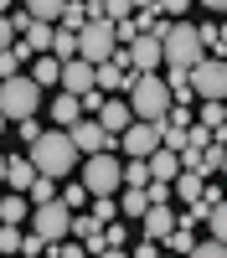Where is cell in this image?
<instances>
[{
	"mask_svg": "<svg viewBox=\"0 0 227 258\" xmlns=\"http://www.w3.org/2000/svg\"><path fill=\"white\" fill-rule=\"evenodd\" d=\"M93 68H98V88H103V93H129L134 68H124L119 57H109V62H93Z\"/></svg>",
	"mask_w": 227,
	"mask_h": 258,
	"instance_id": "cell-12",
	"label": "cell"
},
{
	"mask_svg": "<svg viewBox=\"0 0 227 258\" xmlns=\"http://www.w3.org/2000/svg\"><path fill=\"white\" fill-rule=\"evenodd\" d=\"M36 21H62V11H67V0H26Z\"/></svg>",
	"mask_w": 227,
	"mask_h": 258,
	"instance_id": "cell-25",
	"label": "cell"
},
{
	"mask_svg": "<svg viewBox=\"0 0 227 258\" xmlns=\"http://www.w3.org/2000/svg\"><path fill=\"white\" fill-rule=\"evenodd\" d=\"M0 109H6V119H31L41 109V83L31 73H16V78H0Z\"/></svg>",
	"mask_w": 227,
	"mask_h": 258,
	"instance_id": "cell-4",
	"label": "cell"
},
{
	"mask_svg": "<svg viewBox=\"0 0 227 258\" xmlns=\"http://www.w3.org/2000/svg\"><path fill=\"white\" fill-rule=\"evenodd\" d=\"M62 202H67L72 212H83V207H88V202H93V191H88V186H83V181H78V186H67V191H62Z\"/></svg>",
	"mask_w": 227,
	"mask_h": 258,
	"instance_id": "cell-32",
	"label": "cell"
},
{
	"mask_svg": "<svg viewBox=\"0 0 227 258\" xmlns=\"http://www.w3.org/2000/svg\"><path fill=\"white\" fill-rule=\"evenodd\" d=\"M16 36H21V31H16V21H11V16H0V52L16 47Z\"/></svg>",
	"mask_w": 227,
	"mask_h": 258,
	"instance_id": "cell-35",
	"label": "cell"
},
{
	"mask_svg": "<svg viewBox=\"0 0 227 258\" xmlns=\"http://www.w3.org/2000/svg\"><path fill=\"white\" fill-rule=\"evenodd\" d=\"M155 6H160V16H186L196 0H155Z\"/></svg>",
	"mask_w": 227,
	"mask_h": 258,
	"instance_id": "cell-34",
	"label": "cell"
},
{
	"mask_svg": "<svg viewBox=\"0 0 227 258\" xmlns=\"http://www.w3.org/2000/svg\"><path fill=\"white\" fill-rule=\"evenodd\" d=\"M165 248H171V253H196V238L186 227H171V232H165Z\"/></svg>",
	"mask_w": 227,
	"mask_h": 258,
	"instance_id": "cell-27",
	"label": "cell"
},
{
	"mask_svg": "<svg viewBox=\"0 0 227 258\" xmlns=\"http://www.w3.org/2000/svg\"><path fill=\"white\" fill-rule=\"evenodd\" d=\"M0 16H11V0H0Z\"/></svg>",
	"mask_w": 227,
	"mask_h": 258,
	"instance_id": "cell-43",
	"label": "cell"
},
{
	"mask_svg": "<svg viewBox=\"0 0 227 258\" xmlns=\"http://www.w3.org/2000/svg\"><path fill=\"white\" fill-rule=\"evenodd\" d=\"M119 47H124V41H119V26L109 16H93L88 26L78 31V57H88V62H109Z\"/></svg>",
	"mask_w": 227,
	"mask_h": 258,
	"instance_id": "cell-6",
	"label": "cell"
},
{
	"mask_svg": "<svg viewBox=\"0 0 227 258\" xmlns=\"http://www.w3.org/2000/svg\"><path fill=\"white\" fill-rule=\"evenodd\" d=\"M52 52H57L62 62H72V57H78V31H67V26H57V41H52Z\"/></svg>",
	"mask_w": 227,
	"mask_h": 258,
	"instance_id": "cell-26",
	"label": "cell"
},
{
	"mask_svg": "<svg viewBox=\"0 0 227 258\" xmlns=\"http://www.w3.org/2000/svg\"><path fill=\"white\" fill-rule=\"evenodd\" d=\"M78 119H88V109H83V93H67V88H62V93L52 98V124H57V129H72Z\"/></svg>",
	"mask_w": 227,
	"mask_h": 258,
	"instance_id": "cell-13",
	"label": "cell"
},
{
	"mask_svg": "<svg viewBox=\"0 0 227 258\" xmlns=\"http://www.w3.org/2000/svg\"><path fill=\"white\" fill-rule=\"evenodd\" d=\"M201 191H206V176H201V170H181V176H176V197H181L186 207H196V202H206ZM206 207H212V202H206Z\"/></svg>",
	"mask_w": 227,
	"mask_h": 258,
	"instance_id": "cell-19",
	"label": "cell"
},
{
	"mask_svg": "<svg viewBox=\"0 0 227 258\" xmlns=\"http://www.w3.org/2000/svg\"><path fill=\"white\" fill-rule=\"evenodd\" d=\"M139 6H134V0H103V16H109V21H129Z\"/></svg>",
	"mask_w": 227,
	"mask_h": 258,
	"instance_id": "cell-31",
	"label": "cell"
},
{
	"mask_svg": "<svg viewBox=\"0 0 227 258\" xmlns=\"http://www.w3.org/2000/svg\"><path fill=\"white\" fill-rule=\"evenodd\" d=\"M150 155H129L124 160V186H150Z\"/></svg>",
	"mask_w": 227,
	"mask_h": 258,
	"instance_id": "cell-24",
	"label": "cell"
},
{
	"mask_svg": "<svg viewBox=\"0 0 227 258\" xmlns=\"http://www.w3.org/2000/svg\"><path fill=\"white\" fill-rule=\"evenodd\" d=\"M72 140H78L83 155H98V150H114V145H119V135H109V129L98 124V114L78 119V124H72Z\"/></svg>",
	"mask_w": 227,
	"mask_h": 258,
	"instance_id": "cell-10",
	"label": "cell"
},
{
	"mask_svg": "<svg viewBox=\"0 0 227 258\" xmlns=\"http://www.w3.org/2000/svg\"><path fill=\"white\" fill-rule=\"evenodd\" d=\"M31 212H36V202L26 197V191H11L6 186V197H0V222H26Z\"/></svg>",
	"mask_w": 227,
	"mask_h": 258,
	"instance_id": "cell-17",
	"label": "cell"
},
{
	"mask_svg": "<svg viewBox=\"0 0 227 258\" xmlns=\"http://www.w3.org/2000/svg\"><path fill=\"white\" fill-rule=\"evenodd\" d=\"M217 170H222V176H227V150H222V160H217Z\"/></svg>",
	"mask_w": 227,
	"mask_h": 258,
	"instance_id": "cell-41",
	"label": "cell"
},
{
	"mask_svg": "<svg viewBox=\"0 0 227 258\" xmlns=\"http://www.w3.org/2000/svg\"><path fill=\"white\" fill-rule=\"evenodd\" d=\"M160 248H165V243H160V238H144V243H134V258H155V253H160Z\"/></svg>",
	"mask_w": 227,
	"mask_h": 258,
	"instance_id": "cell-37",
	"label": "cell"
},
{
	"mask_svg": "<svg viewBox=\"0 0 227 258\" xmlns=\"http://www.w3.org/2000/svg\"><path fill=\"white\" fill-rule=\"evenodd\" d=\"M36 52L26 47V41H16V47H6V52H0V78H16L21 73V62H31Z\"/></svg>",
	"mask_w": 227,
	"mask_h": 258,
	"instance_id": "cell-22",
	"label": "cell"
},
{
	"mask_svg": "<svg viewBox=\"0 0 227 258\" xmlns=\"http://www.w3.org/2000/svg\"><path fill=\"white\" fill-rule=\"evenodd\" d=\"M26 155L36 160L41 176H57V181H67L72 170L83 165V150H78V140H72V129H41V140L26 145Z\"/></svg>",
	"mask_w": 227,
	"mask_h": 258,
	"instance_id": "cell-1",
	"label": "cell"
},
{
	"mask_svg": "<svg viewBox=\"0 0 227 258\" xmlns=\"http://www.w3.org/2000/svg\"><path fill=\"white\" fill-rule=\"evenodd\" d=\"M196 6H206L212 16H227V0H196Z\"/></svg>",
	"mask_w": 227,
	"mask_h": 258,
	"instance_id": "cell-39",
	"label": "cell"
},
{
	"mask_svg": "<svg viewBox=\"0 0 227 258\" xmlns=\"http://www.w3.org/2000/svg\"><path fill=\"white\" fill-rule=\"evenodd\" d=\"M206 227H212V238H222V243H227V197H222L212 212H206Z\"/></svg>",
	"mask_w": 227,
	"mask_h": 258,
	"instance_id": "cell-29",
	"label": "cell"
},
{
	"mask_svg": "<svg viewBox=\"0 0 227 258\" xmlns=\"http://www.w3.org/2000/svg\"><path fill=\"white\" fill-rule=\"evenodd\" d=\"M21 243H26V238H21V222L0 227V253H21Z\"/></svg>",
	"mask_w": 227,
	"mask_h": 258,
	"instance_id": "cell-30",
	"label": "cell"
},
{
	"mask_svg": "<svg viewBox=\"0 0 227 258\" xmlns=\"http://www.w3.org/2000/svg\"><path fill=\"white\" fill-rule=\"evenodd\" d=\"M26 197H31V202H52V197H62V191H57V176H36Z\"/></svg>",
	"mask_w": 227,
	"mask_h": 258,
	"instance_id": "cell-28",
	"label": "cell"
},
{
	"mask_svg": "<svg viewBox=\"0 0 227 258\" xmlns=\"http://www.w3.org/2000/svg\"><path fill=\"white\" fill-rule=\"evenodd\" d=\"M155 31H160V47H165V62H171V68H196V62L206 57L201 26H191L186 16H165Z\"/></svg>",
	"mask_w": 227,
	"mask_h": 258,
	"instance_id": "cell-2",
	"label": "cell"
},
{
	"mask_svg": "<svg viewBox=\"0 0 227 258\" xmlns=\"http://www.w3.org/2000/svg\"><path fill=\"white\" fill-rule=\"evenodd\" d=\"M196 253H201V258H222V253H227V243H222V238H212V243H196Z\"/></svg>",
	"mask_w": 227,
	"mask_h": 258,
	"instance_id": "cell-38",
	"label": "cell"
},
{
	"mask_svg": "<svg viewBox=\"0 0 227 258\" xmlns=\"http://www.w3.org/2000/svg\"><path fill=\"white\" fill-rule=\"evenodd\" d=\"M119 212H124L129 222H139L144 212H150V191H144V186H124V197H119Z\"/></svg>",
	"mask_w": 227,
	"mask_h": 258,
	"instance_id": "cell-20",
	"label": "cell"
},
{
	"mask_svg": "<svg viewBox=\"0 0 227 258\" xmlns=\"http://www.w3.org/2000/svg\"><path fill=\"white\" fill-rule=\"evenodd\" d=\"M98 124L109 129V135H124V129L134 124V109H129V98H103V109H98Z\"/></svg>",
	"mask_w": 227,
	"mask_h": 258,
	"instance_id": "cell-14",
	"label": "cell"
},
{
	"mask_svg": "<svg viewBox=\"0 0 227 258\" xmlns=\"http://www.w3.org/2000/svg\"><path fill=\"white\" fill-rule=\"evenodd\" d=\"M78 181L93 191V197H103V191H119L124 186V160L114 155V150H98V155H83L78 165Z\"/></svg>",
	"mask_w": 227,
	"mask_h": 258,
	"instance_id": "cell-5",
	"label": "cell"
},
{
	"mask_svg": "<svg viewBox=\"0 0 227 258\" xmlns=\"http://www.w3.org/2000/svg\"><path fill=\"white\" fill-rule=\"evenodd\" d=\"M217 57H222V62H227V47H217Z\"/></svg>",
	"mask_w": 227,
	"mask_h": 258,
	"instance_id": "cell-44",
	"label": "cell"
},
{
	"mask_svg": "<svg viewBox=\"0 0 227 258\" xmlns=\"http://www.w3.org/2000/svg\"><path fill=\"white\" fill-rule=\"evenodd\" d=\"M88 21H93V6H88V0H67V11H62V21H57V26H67V31H83Z\"/></svg>",
	"mask_w": 227,
	"mask_h": 258,
	"instance_id": "cell-23",
	"label": "cell"
},
{
	"mask_svg": "<svg viewBox=\"0 0 227 258\" xmlns=\"http://www.w3.org/2000/svg\"><path fill=\"white\" fill-rule=\"evenodd\" d=\"M16 129H21V140H26V145H36V140H41V124H36V114H31V119H16Z\"/></svg>",
	"mask_w": 227,
	"mask_h": 258,
	"instance_id": "cell-33",
	"label": "cell"
},
{
	"mask_svg": "<svg viewBox=\"0 0 227 258\" xmlns=\"http://www.w3.org/2000/svg\"><path fill=\"white\" fill-rule=\"evenodd\" d=\"M6 124H11V119H6V109H0V135H6Z\"/></svg>",
	"mask_w": 227,
	"mask_h": 258,
	"instance_id": "cell-42",
	"label": "cell"
},
{
	"mask_svg": "<svg viewBox=\"0 0 227 258\" xmlns=\"http://www.w3.org/2000/svg\"><path fill=\"white\" fill-rule=\"evenodd\" d=\"M62 88H67V93H93V88H98V68H93L88 57L62 62Z\"/></svg>",
	"mask_w": 227,
	"mask_h": 258,
	"instance_id": "cell-11",
	"label": "cell"
},
{
	"mask_svg": "<svg viewBox=\"0 0 227 258\" xmlns=\"http://www.w3.org/2000/svg\"><path fill=\"white\" fill-rule=\"evenodd\" d=\"M165 140H160V119H134L129 129L119 135V150L124 155H155Z\"/></svg>",
	"mask_w": 227,
	"mask_h": 258,
	"instance_id": "cell-9",
	"label": "cell"
},
{
	"mask_svg": "<svg viewBox=\"0 0 227 258\" xmlns=\"http://www.w3.org/2000/svg\"><path fill=\"white\" fill-rule=\"evenodd\" d=\"M6 170H11V155H0V186H6Z\"/></svg>",
	"mask_w": 227,
	"mask_h": 258,
	"instance_id": "cell-40",
	"label": "cell"
},
{
	"mask_svg": "<svg viewBox=\"0 0 227 258\" xmlns=\"http://www.w3.org/2000/svg\"><path fill=\"white\" fill-rule=\"evenodd\" d=\"M171 78H155V73H134V83H129V109H134V119H165L171 114Z\"/></svg>",
	"mask_w": 227,
	"mask_h": 258,
	"instance_id": "cell-3",
	"label": "cell"
},
{
	"mask_svg": "<svg viewBox=\"0 0 227 258\" xmlns=\"http://www.w3.org/2000/svg\"><path fill=\"white\" fill-rule=\"evenodd\" d=\"M36 176H41V170H36L31 155H11V170H6V186H11V191H31Z\"/></svg>",
	"mask_w": 227,
	"mask_h": 258,
	"instance_id": "cell-18",
	"label": "cell"
},
{
	"mask_svg": "<svg viewBox=\"0 0 227 258\" xmlns=\"http://www.w3.org/2000/svg\"><path fill=\"white\" fill-rule=\"evenodd\" d=\"M31 78L41 83V88H62V57L57 52H36L31 57Z\"/></svg>",
	"mask_w": 227,
	"mask_h": 258,
	"instance_id": "cell-16",
	"label": "cell"
},
{
	"mask_svg": "<svg viewBox=\"0 0 227 258\" xmlns=\"http://www.w3.org/2000/svg\"><path fill=\"white\" fill-rule=\"evenodd\" d=\"M21 36H26L31 52H52V41H57V21H31Z\"/></svg>",
	"mask_w": 227,
	"mask_h": 258,
	"instance_id": "cell-21",
	"label": "cell"
},
{
	"mask_svg": "<svg viewBox=\"0 0 227 258\" xmlns=\"http://www.w3.org/2000/svg\"><path fill=\"white\" fill-rule=\"evenodd\" d=\"M31 227H36L47 243H57V238H72V207L62 202V197H52V202H36V212H31Z\"/></svg>",
	"mask_w": 227,
	"mask_h": 258,
	"instance_id": "cell-7",
	"label": "cell"
},
{
	"mask_svg": "<svg viewBox=\"0 0 227 258\" xmlns=\"http://www.w3.org/2000/svg\"><path fill=\"white\" fill-rule=\"evenodd\" d=\"M139 222H144V238H160L165 243V232L176 227V207L171 202H150V212H144Z\"/></svg>",
	"mask_w": 227,
	"mask_h": 258,
	"instance_id": "cell-15",
	"label": "cell"
},
{
	"mask_svg": "<svg viewBox=\"0 0 227 258\" xmlns=\"http://www.w3.org/2000/svg\"><path fill=\"white\" fill-rule=\"evenodd\" d=\"M186 73H191L196 98H227V62H222V57H212V52H206L196 68H186Z\"/></svg>",
	"mask_w": 227,
	"mask_h": 258,
	"instance_id": "cell-8",
	"label": "cell"
},
{
	"mask_svg": "<svg viewBox=\"0 0 227 258\" xmlns=\"http://www.w3.org/2000/svg\"><path fill=\"white\" fill-rule=\"evenodd\" d=\"M103 253H124V227H109V232H103Z\"/></svg>",
	"mask_w": 227,
	"mask_h": 258,
	"instance_id": "cell-36",
	"label": "cell"
}]
</instances>
